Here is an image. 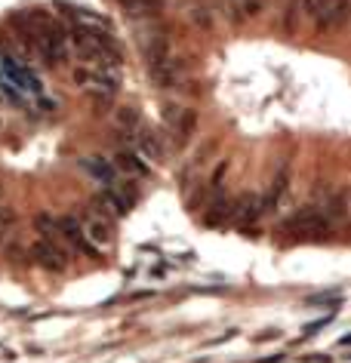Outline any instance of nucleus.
<instances>
[{
  "mask_svg": "<svg viewBox=\"0 0 351 363\" xmlns=\"http://www.w3.org/2000/svg\"><path fill=\"white\" fill-rule=\"evenodd\" d=\"M136 135H133V151H139L145 160H151V163H160L164 160V145H160L157 139H155V133H148V130H133Z\"/></svg>",
  "mask_w": 351,
  "mask_h": 363,
  "instance_id": "f8f14e48",
  "label": "nucleus"
},
{
  "mask_svg": "<svg viewBox=\"0 0 351 363\" xmlns=\"http://www.w3.org/2000/svg\"><path fill=\"white\" fill-rule=\"evenodd\" d=\"M74 50L84 56L87 62H96L102 68H111V65H121V50L117 43L108 38L105 28H89V25H77L74 31L68 34Z\"/></svg>",
  "mask_w": 351,
  "mask_h": 363,
  "instance_id": "f257e3e1",
  "label": "nucleus"
},
{
  "mask_svg": "<svg viewBox=\"0 0 351 363\" xmlns=\"http://www.w3.org/2000/svg\"><path fill=\"white\" fill-rule=\"evenodd\" d=\"M188 13H191V19L201 25V28H210V25H213V16H210V10H206V6H191Z\"/></svg>",
  "mask_w": 351,
  "mask_h": 363,
  "instance_id": "6ab92c4d",
  "label": "nucleus"
},
{
  "mask_svg": "<svg viewBox=\"0 0 351 363\" xmlns=\"http://www.w3.org/2000/svg\"><path fill=\"white\" fill-rule=\"evenodd\" d=\"M16 222H19V216H16L13 206H10V203H0V243H4V240L13 234Z\"/></svg>",
  "mask_w": 351,
  "mask_h": 363,
  "instance_id": "f3484780",
  "label": "nucleus"
},
{
  "mask_svg": "<svg viewBox=\"0 0 351 363\" xmlns=\"http://www.w3.org/2000/svg\"><path fill=\"white\" fill-rule=\"evenodd\" d=\"M268 210L265 206V197L259 194H244L238 203H231V222L240 225V228H250V225H256L262 219V213Z\"/></svg>",
  "mask_w": 351,
  "mask_h": 363,
  "instance_id": "6e6552de",
  "label": "nucleus"
},
{
  "mask_svg": "<svg viewBox=\"0 0 351 363\" xmlns=\"http://www.w3.org/2000/svg\"><path fill=\"white\" fill-rule=\"evenodd\" d=\"M74 80L80 84V89H87V93L93 96V99H99V102H108V99H114V93L121 89L117 77L108 68H77L74 71Z\"/></svg>",
  "mask_w": 351,
  "mask_h": 363,
  "instance_id": "20e7f679",
  "label": "nucleus"
},
{
  "mask_svg": "<svg viewBox=\"0 0 351 363\" xmlns=\"http://www.w3.org/2000/svg\"><path fill=\"white\" fill-rule=\"evenodd\" d=\"M148 74L160 89H169V86L179 84V74H182V71H179V62L173 56H164V59L148 62Z\"/></svg>",
  "mask_w": 351,
  "mask_h": 363,
  "instance_id": "9d476101",
  "label": "nucleus"
},
{
  "mask_svg": "<svg viewBox=\"0 0 351 363\" xmlns=\"http://www.w3.org/2000/svg\"><path fill=\"white\" fill-rule=\"evenodd\" d=\"M204 222L210 225V228H219V225L231 222V201H225V197H219L216 203H210V210H206Z\"/></svg>",
  "mask_w": 351,
  "mask_h": 363,
  "instance_id": "2eb2a0df",
  "label": "nucleus"
},
{
  "mask_svg": "<svg viewBox=\"0 0 351 363\" xmlns=\"http://www.w3.org/2000/svg\"><path fill=\"white\" fill-rule=\"evenodd\" d=\"M114 169L117 172H127V176H139V179H148L151 176V167L145 163L139 151H117L114 154Z\"/></svg>",
  "mask_w": 351,
  "mask_h": 363,
  "instance_id": "9b49d317",
  "label": "nucleus"
},
{
  "mask_svg": "<svg viewBox=\"0 0 351 363\" xmlns=\"http://www.w3.org/2000/svg\"><path fill=\"white\" fill-rule=\"evenodd\" d=\"M77 222H80V231L87 234V240L93 243V247H108V243H111V222H108V216L99 210V206H84V210L77 213Z\"/></svg>",
  "mask_w": 351,
  "mask_h": 363,
  "instance_id": "423d86ee",
  "label": "nucleus"
},
{
  "mask_svg": "<svg viewBox=\"0 0 351 363\" xmlns=\"http://www.w3.org/2000/svg\"><path fill=\"white\" fill-rule=\"evenodd\" d=\"M330 219L321 213V206H302L290 219L281 222V231L296 240H327L330 238Z\"/></svg>",
  "mask_w": 351,
  "mask_h": 363,
  "instance_id": "f03ea898",
  "label": "nucleus"
},
{
  "mask_svg": "<svg viewBox=\"0 0 351 363\" xmlns=\"http://www.w3.org/2000/svg\"><path fill=\"white\" fill-rule=\"evenodd\" d=\"M321 213L327 216L330 222L333 219H342V216H345V201H342V197H330V201L321 206Z\"/></svg>",
  "mask_w": 351,
  "mask_h": 363,
  "instance_id": "a211bd4d",
  "label": "nucleus"
},
{
  "mask_svg": "<svg viewBox=\"0 0 351 363\" xmlns=\"http://www.w3.org/2000/svg\"><path fill=\"white\" fill-rule=\"evenodd\" d=\"M31 256H34V262H38L40 268L52 271V274L65 271V265H68V247H62V243H52V240H38L31 247Z\"/></svg>",
  "mask_w": 351,
  "mask_h": 363,
  "instance_id": "0eeeda50",
  "label": "nucleus"
},
{
  "mask_svg": "<svg viewBox=\"0 0 351 363\" xmlns=\"http://www.w3.org/2000/svg\"><path fill=\"white\" fill-rule=\"evenodd\" d=\"M80 167H84L89 176H93L96 182H102V185H114L117 182V169H114V163H108L105 157H84L80 160Z\"/></svg>",
  "mask_w": 351,
  "mask_h": 363,
  "instance_id": "ddd939ff",
  "label": "nucleus"
},
{
  "mask_svg": "<svg viewBox=\"0 0 351 363\" xmlns=\"http://www.w3.org/2000/svg\"><path fill=\"white\" fill-rule=\"evenodd\" d=\"M59 234H62V240H65V247H74L80 252H87V256H96V247L87 240V234L80 231L77 216H62L59 219Z\"/></svg>",
  "mask_w": 351,
  "mask_h": 363,
  "instance_id": "1a4fd4ad",
  "label": "nucleus"
},
{
  "mask_svg": "<svg viewBox=\"0 0 351 363\" xmlns=\"http://www.w3.org/2000/svg\"><path fill=\"white\" fill-rule=\"evenodd\" d=\"M308 19L318 25V28H339L351 19V0H302Z\"/></svg>",
  "mask_w": 351,
  "mask_h": 363,
  "instance_id": "7ed1b4c3",
  "label": "nucleus"
},
{
  "mask_svg": "<svg viewBox=\"0 0 351 363\" xmlns=\"http://www.w3.org/2000/svg\"><path fill=\"white\" fill-rule=\"evenodd\" d=\"M34 228L40 231V240H52V243L62 240V234H59V219H52L50 213H40L38 219H34Z\"/></svg>",
  "mask_w": 351,
  "mask_h": 363,
  "instance_id": "dca6fc26",
  "label": "nucleus"
},
{
  "mask_svg": "<svg viewBox=\"0 0 351 363\" xmlns=\"http://www.w3.org/2000/svg\"><path fill=\"white\" fill-rule=\"evenodd\" d=\"M127 16H139V19H155L160 13V0H117Z\"/></svg>",
  "mask_w": 351,
  "mask_h": 363,
  "instance_id": "4468645a",
  "label": "nucleus"
},
{
  "mask_svg": "<svg viewBox=\"0 0 351 363\" xmlns=\"http://www.w3.org/2000/svg\"><path fill=\"white\" fill-rule=\"evenodd\" d=\"M99 206H105V213H111L114 219L127 216L133 206H136V185H133V182L117 179L114 185H108L105 191L99 194Z\"/></svg>",
  "mask_w": 351,
  "mask_h": 363,
  "instance_id": "39448f33",
  "label": "nucleus"
}]
</instances>
